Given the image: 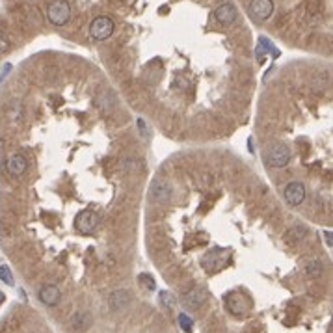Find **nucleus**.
<instances>
[{
	"label": "nucleus",
	"instance_id": "20e7f679",
	"mask_svg": "<svg viewBox=\"0 0 333 333\" xmlns=\"http://www.w3.org/2000/svg\"><path fill=\"white\" fill-rule=\"evenodd\" d=\"M101 223V218L97 213L93 211H82V213L77 216L75 220V227H77L80 233H93Z\"/></svg>",
	"mask_w": 333,
	"mask_h": 333
},
{
	"label": "nucleus",
	"instance_id": "9d476101",
	"mask_svg": "<svg viewBox=\"0 0 333 333\" xmlns=\"http://www.w3.org/2000/svg\"><path fill=\"white\" fill-rule=\"evenodd\" d=\"M236 15L238 13H236L234 6H231V4H222V6H218L214 9V19L220 22V24H223V26L233 24L236 21Z\"/></svg>",
	"mask_w": 333,
	"mask_h": 333
},
{
	"label": "nucleus",
	"instance_id": "423d86ee",
	"mask_svg": "<svg viewBox=\"0 0 333 333\" xmlns=\"http://www.w3.org/2000/svg\"><path fill=\"white\" fill-rule=\"evenodd\" d=\"M205 300H207L205 289H203V287H194V289H190L186 294H183V298H181V304L185 305L186 309L194 311V309H199L201 305L205 304Z\"/></svg>",
	"mask_w": 333,
	"mask_h": 333
},
{
	"label": "nucleus",
	"instance_id": "6e6552de",
	"mask_svg": "<svg viewBox=\"0 0 333 333\" xmlns=\"http://www.w3.org/2000/svg\"><path fill=\"white\" fill-rule=\"evenodd\" d=\"M248 298L240 294V292H231L227 296V309H229V313L236 315V317H240V315L248 311Z\"/></svg>",
	"mask_w": 333,
	"mask_h": 333
},
{
	"label": "nucleus",
	"instance_id": "2eb2a0df",
	"mask_svg": "<svg viewBox=\"0 0 333 333\" xmlns=\"http://www.w3.org/2000/svg\"><path fill=\"white\" fill-rule=\"evenodd\" d=\"M322 274H324V264H322L319 259H313V261H309L305 264V276L307 277L317 279V277H320Z\"/></svg>",
	"mask_w": 333,
	"mask_h": 333
},
{
	"label": "nucleus",
	"instance_id": "f3484780",
	"mask_svg": "<svg viewBox=\"0 0 333 333\" xmlns=\"http://www.w3.org/2000/svg\"><path fill=\"white\" fill-rule=\"evenodd\" d=\"M0 281H4L6 285H13L15 279H13V274H11V270L7 264H0Z\"/></svg>",
	"mask_w": 333,
	"mask_h": 333
},
{
	"label": "nucleus",
	"instance_id": "aec40b11",
	"mask_svg": "<svg viewBox=\"0 0 333 333\" xmlns=\"http://www.w3.org/2000/svg\"><path fill=\"white\" fill-rule=\"evenodd\" d=\"M7 49H9V41H7V37L4 34H0V54L7 52Z\"/></svg>",
	"mask_w": 333,
	"mask_h": 333
},
{
	"label": "nucleus",
	"instance_id": "f257e3e1",
	"mask_svg": "<svg viewBox=\"0 0 333 333\" xmlns=\"http://www.w3.org/2000/svg\"><path fill=\"white\" fill-rule=\"evenodd\" d=\"M47 17L52 24L56 26H64L65 22L71 17V6L67 0H52L47 7Z\"/></svg>",
	"mask_w": 333,
	"mask_h": 333
},
{
	"label": "nucleus",
	"instance_id": "39448f33",
	"mask_svg": "<svg viewBox=\"0 0 333 333\" xmlns=\"http://www.w3.org/2000/svg\"><path fill=\"white\" fill-rule=\"evenodd\" d=\"M272 13H274V2L272 0H251L249 2V15L255 21H266Z\"/></svg>",
	"mask_w": 333,
	"mask_h": 333
},
{
	"label": "nucleus",
	"instance_id": "1a4fd4ad",
	"mask_svg": "<svg viewBox=\"0 0 333 333\" xmlns=\"http://www.w3.org/2000/svg\"><path fill=\"white\" fill-rule=\"evenodd\" d=\"M37 296L41 300V304H45L47 307H54V305L60 304L62 292H60L56 285H45V287H41V291H39Z\"/></svg>",
	"mask_w": 333,
	"mask_h": 333
},
{
	"label": "nucleus",
	"instance_id": "0eeeda50",
	"mask_svg": "<svg viewBox=\"0 0 333 333\" xmlns=\"http://www.w3.org/2000/svg\"><path fill=\"white\" fill-rule=\"evenodd\" d=\"M283 196L289 205L298 207L300 203H304L305 199V186L302 183H298V181H292V183H289V185L285 186Z\"/></svg>",
	"mask_w": 333,
	"mask_h": 333
},
{
	"label": "nucleus",
	"instance_id": "6ab92c4d",
	"mask_svg": "<svg viewBox=\"0 0 333 333\" xmlns=\"http://www.w3.org/2000/svg\"><path fill=\"white\" fill-rule=\"evenodd\" d=\"M160 304L164 309H171V296L168 292H160Z\"/></svg>",
	"mask_w": 333,
	"mask_h": 333
},
{
	"label": "nucleus",
	"instance_id": "dca6fc26",
	"mask_svg": "<svg viewBox=\"0 0 333 333\" xmlns=\"http://www.w3.org/2000/svg\"><path fill=\"white\" fill-rule=\"evenodd\" d=\"M179 326H181V330L186 333H192V330H194V320L188 317V315H185V313H181L179 315Z\"/></svg>",
	"mask_w": 333,
	"mask_h": 333
},
{
	"label": "nucleus",
	"instance_id": "f8f14e48",
	"mask_svg": "<svg viewBox=\"0 0 333 333\" xmlns=\"http://www.w3.org/2000/svg\"><path fill=\"white\" fill-rule=\"evenodd\" d=\"M130 300H132L130 292L125 291V289H119V291H115L110 294L108 304H110V309H112V311H123L125 307H128Z\"/></svg>",
	"mask_w": 333,
	"mask_h": 333
},
{
	"label": "nucleus",
	"instance_id": "4468645a",
	"mask_svg": "<svg viewBox=\"0 0 333 333\" xmlns=\"http://www.w3.org/2000/svg\"><path fill=\"white\" fill-rule=\"evenodd\" d=\"M71 330L75 333H82L86 332L88 328L92 326V315L90 313H86V311H78L73 315V319H71Z\"/></svg>",
	"mask_w": 333,
	"mask_h": 333
},
{
	"label": "nucleus",
	"instance_id": "ddd939ff",
	"mask_svg": "<svg viewBox=\"0 0 333 333\" xmlns=\"http://www.w3.org/2000/svg\"><path fill=\"white\" fill-rule=\"evenodd\" d=\"M149 196L153 201H168L171 198V186L164 181H155L153 186H151V192Z\"/></svg>",
	"mask_w": 333,
	"mask_h": 333
},
{
	"label": "nucleus",
	"instance_id": "9b49d317",
	"mask_svg": "<svg viewBox=\"0 0 333 333\" xmlns=\"http://www.w3.org/2000/svg\"><path fill=\"white\" fill-rule=\"evenodd\" d=\"M26 158L21 155V153H15V155H9L6 160V170L9 175H15V177H19L22 175L24 171H26Z\"/></svg>",
	"mask_w": 333,
	"mask_h": 333
},
{
	"label": "nucleus",
	"instance_id": "4be33fe9",
	"mask_svg": "<svg viewBox=\"0 0 333 333\" xmlns=\"http://www.w3.org/2000/svg\"><path fill=\"white\" fill-rule=\"evenodd\" d=\"M2 302H4V294H2V292H0V304H2Z\"/></svg>",
	"mask_w": 333,
	"mask_h": 333
},
{
	"label": "nucleus",
	"instance_id": "7ed1b4c3",
	"mask_svg": "<svg viewBox=\"0 0 333 333\" xmlns=\"http://www.w3.org/2000/svg\"><path fill=\"white\" fill-rule=\"evenodd\" d=\"M289 160H291V149L287 147L285 143H276L268 151V156H266V162L272 168H283V166L289 164Z\"/></svg>",
	"mask_w": 333,
	"mask_h": 333
},
{
	"label": "nucleus",
	"instance_id": "f03ea898",
	"mask_svg": "<svg viewBox=\"0 0 333 333\" xmlns=\"http://www.w3.org/2000/svg\"><path fill=\"white\" fill-rule=\"evenodd\" d=\"M113 34V21L107 15H99L95 17L90 24V36L97 41H105Z\"/></svg>",
	"mask_w": 333,
	"mask_h": 333
},
{
	"label": "nucleus",
	"instance_id": "a211bd4d",
	"mask_svg": "<svg viewBox=\"0 0 333 333\" xmlns=\"http://www.w3.org/2000/svg\"><path fill=\"white\" fill-rule=\"evenodd\" d=\"M140 281H142L143 285H147V289L149 291H155L156 289V285H155V279L149 276V274H143L142 277H140Z\"/></svg>",
	"mask_w": 333,
	"mask_h": 333
},
{
	"label": "nucleus",
	"instance_id": "412c9836",
	"mask_svg": "<svg viewBox=\"0 0 333 333\" xmlns=\"http://www.w3.org/2000/svg\"><path fill=\"white\" fill-rule=\"evenodd\" d=\"M324 236H326L328 246H332V244H333V242H332V233H330V231H326V233H324Z\"/></svg>",
	"mask_w": 333,
	"mask_h": 333
}]
</instances>
